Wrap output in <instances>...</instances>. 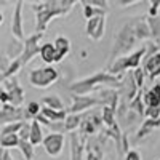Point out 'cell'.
I'll return each mask as SVG.
<instances>
[{"mask_svg": "<svg viewBox=\"0 0 160 160\" xmlns=\"http://www.w3.org/2000/svg\"><path fill=\"white\" fill-rule=\"evenodd\" d=\"M72 106L69 109H66V112L69 114H80L87 109H91L95 106H101L99 104V99L96 96H77V95H72Z\"/></svg>", "mask_w": 160, "mask_h": 160, "instance_id": "9", "label": "cell"}, {"mask_svg": "<svg viewBox=\"0 0 160 160\" xmlns=\"http://www.w3.org/2000/svg\"><path fill=\"white\" fill-rule=\"evenodd\" d=\"M144 115L148 118H152V120L160 118V106L158 108H146L144 109Z\"/></svg>", "mask_w": 160, "mask_h": 160, "instance_id": "38", "label": "cell"}, {"mask_svg": "<svg viewBox=\"0 0 160 160\" xmlns=\"http://www.w3.org/2000/svg\"><path fill=\"white\" fill-rule=\"evenodd\" d=\"M42 106H43V108H48V109H53V111H66L64 102L61 101V98H59L58 95H48V96H43V99H42Z\"/></svg>", "mask_w": 160, "mask_h": 160, "instance_id": "22", "label": "cell"}, {"mask_svg": "<svg viewBox=\"0 0 160 160\" xmlns=\"http://www.w3.org/2000/svg\"><path fill=\"white\" fill-rule=\"evenodd\" d=\"M131 75H133V80H135L138 90H142V87H144V77H146L144 72H142V69H141V68L133 69V71H131Z\"/></svg>", "mask_w": 160, "mask_h": 160, "instance_id": "36", "label": "cell"}, {"mask_svg": "<svg viewBox=\"0 0 160 160\" xmlns=\"http://www.w3.org/2000/svg\"><path fill=\"white\" fill-rule=\"evenodd\" d=\"M19 138L18 135H0V148L3 151H8L11 148H18Z\"/></svg>", "mask_w": 160, "mask_h": 160, "instance_id": "31", "label": "cell"}, {"mask_svg": "<svg viewBox=\"0 0 160 160\" xmlns=\"http://www.w3.org/2000/svg\"><path fill=\"white\" fill-rule=\"evenodd\" d=\"M42 37H43V34H32L28 38H24V42H22V53H21V56L18 58L22 68L26 64H29L38 55V51H40V40H42Z\"/></svg>", "mask_w": 160, "mask_h": 160, "instance_id": "6", "label": "cell"}, {"mask_svg": "<svg viewBox=\"0 0 160 160\" xmlns=\"http://www.w3.org/2000/svg\"><path fill=\"white\" fill-rule=\"evenodd\" d=\"M80 122H82V115L80 114H68L66 118L62 120V125H64V133H72L78 128Z\"/></svg>", "mask_w": 160, "mask_h": 160, "instance_id": "23", "label": "cell"}, {"mask_svg": "<svg viewBox=\"0 0 160 160\" xmlns=\"http://www.w3.org/2000/svg\"><path fill=\"white\" fill-rule=\"evenodd\" d=\"M146 22H148V28L151 32V38L158 42L160 40V16H155V18L146 16Z\"/></svg>", "mask_w": 160, "mask_h": 160, "instance_id": "28", "label": "cell"}, {"mask_svg": "<svg viewBox=\"0 0 160 160\" xmlns=\"http://www.w3.org/2000/svg\"><path fill=\"white\" fill-rule=\"evenodd\" d=\"M78 130H80V136H93L99 133L102 130V120H101V115L96 114V112H91L90 115L87 117H82V122L78 125Z\"/></svg>", "mask_w": 160, "mask_h": 160, "instance_id": "8", "label": "cell"}, {"mask_svg": "<svg viewBox=\"0 0 160 160\" xmlns=\"http://www.w3.org/2000/svg\"><path fill=\"white\" fill-rule=\"evenodd\" d=\"M102 149L99 142H85V155H83V160H102Z\"/></svg>", "mask_w": 160, "mask_h": 160, "instance_id": "20", "label": "cell"}, {"mask_svg": "<svg viewBox=\"0 0 160 160\" xmlns=\"http://www.w3.org/2000/svg\"><path fill=\"white\" fill-rule=\"evenodd\" d=\"M115 111H112L111 108H101V120H102V125L106 127V128H109V127H112V125H115L117 123V120H115Z\"/></svg>", "mask_w": 160, "mask_h": 160, "instance_id": "30", "label": "cell"}, {"mask_svg": "<svg viewBox=\"0 0 160 160\" xmlns=\"http://www.w3.org/2000/svg\"><path fill=\"white\" fill-rule=\"evenodd\" d=\"M104 29H106V16H96V18H91L87 21V26H85V31H87V35L98 42L104 37Z\"/></svg>", "mask_w": 160, "mask_h": 160, "instance_id": "14", "label": "cell"}, {"mask_svg": "<svg viewBox=\"0 0 160 160\" xmlns=\"http://www.w3.org/2000/svg\"><path fill=\"white\" fill-rule=\"evenodd\" d=\"M5 93L8 96V104L15 106V108H21L24 102V90L19 85V80L16 77H11L8 80H5Z\"/></svg>", "mask_w": 160, "mask_h": 160, "instance_id": "7", "label": "cell"}, {"mask_svg": "<svg viewBox=\"0 0 160 160\" xmlns=\"http://www.w3.org/2000/svg\"><path fill=\"white\" fill-rule=\"evenodd\" d=\"M38 55H40V58H42L48 66H51L53 62H55V47H53V43H43V45H40Z\"/></svg>", "mask_w": 160, "mask_h": 160, "instance_id": "29", "label": "cell"}, {"mask_svg": "<svg viewBox=\"0 0 160 160\" xmlns=\"http://www.w3.org/2000/svg\"><path fill=\"white\" fill-rule=\"evenodd\" d=\"M125 160H142V155L139 151L136 149H130L127 154H125Z\"/></svg>", "mask_w": 160, "mask_h": 160, "instance_id": "40", "label": "cell"}, {"mask_svg": "<svg viewBox=\"0 0 160 160\" xmlns=\"http://www.w3.org/2000/svg\"><path fill=\"white\" fill-rule=\"evenodd\" d=\"M144 55H146V47L142 45L141 48L128 53V55H125L122 58H117L114 62H111L108 68V72L111 75H120L125 71L138 69V68H141V61H142Z\"/></svg>", "mask_w": 160, "mask_h": 160, "instance_id": "4", "label": "cell"}, {"mask_svg": "<svg viewBox=\"0 0 160 160\" xmlns=\"http://www.w3.org/2000/svg\"><path fill=\"white\" fill-rule=\"evenodd\" d=\"M2 160H13V157H11V154H10L8 151H3V155H2Z\"/></svg>", "mask_w": 160, "mask_h": 160, "instance_id": "46", "label": "cell"}, {"mask_svg": "<svg viewBox=\"0 0 160 160\" xmlns=\"http://www.w3.org/2000/svg\"><path fill=\"white\" fill-rule=\"evenodd\" d=\"M99 99V104H101V108H111L112 111H118V91L114 90V88H101L99 90V95L96 96Z\"/></svg>", "mask_w": 160, "mask_h": 160, "instance_id": "17", "label": "cell"}, {"mask_svg": "<svg viewBox=\"0 0 160 160\" xmlns=\"http://www.w3.org/2000/svg\"><path fill=\"white\" fill-rule=\"evenodd\" d=\"M43 149L50 157H58L62 152L64 148V135H58V133H50L42 141Z\"/></svg>", "mask_w": 160, "mask_h": 160, "instance_id": "12", "label": "cell"}, {"mask_svg": "<svg viewBox=\"0 0 160 160\" xmlns=\"http://www.w3.org/2000/svg\"><path fill=\"white\" fill-rule=\"evenodd\" d=\"M2 151H3V149H2V148H0V152H2Z\"/></svg>", "mask_w": 160, "mask_h": 160, "instance_id": "49", "label": "cell"}, {"mask_svg": "<svg viewBox=\"0 0 160 160\" xmlns=\"http://www.w3.org/2000/svg\"><path fill=\"white\" fill-rule=\"evenodd\" d=\"M40 109H42V104H38L37 101H31L24 109V118H35L40 114Z\"/></svg>", "mask_w": 160, "mask_h": 160, "instance_id": "32", "label": "cell"}, {"mask_svg": "<svg viewBox=\"0 0 160 160\" xmlns=\"http://www.w3.org/2000/svg\"><path fill=\"white\" fill-rule=\"evenodd\" d=\"M88 3L93 5V7H96V8H101V10H106L109 5L108 0H88Z\"/></svg>", "mask_w": 160, "mask_h": 160, "instance_id": "42", "label": "cell"}, {"mask_svg": "<svg viewBox=\"0 0 160 160\" xmlns=\"http://www.w3.org/2000/svg\"><path fill=\"white\" fill-rule=\"evenodd\" d=\"M138 43H141V42H139L138 34L135 31V18H131L114 35V45L111 50V56H109L111 62H114L117 58H122V56L128 55Z\"/></svg>", "mask_w": 160, "mask_h": 160, "instance_id": "3", "label": "cell"}, {"mask_svg": "<svg viewBox=\"0 0 160 160\" xmlns=\"http://www.w3.org/2000/svg\"><path fill=\"white\" fill-rule=\"evenodd\" d=\"M158 128H160V118H157V120H152V118H146V120H142L139 130L136 131L135 141H139V139L148 138L149 135H152V133H154L155 130H158Z\"/></svg>", "mask_w": 160, "mask_h": 160, "instance_id": "19", "label": "cell"}, {"mask_svg": "<svg viewBox=\"0 0 160 160\" xmlns=\"http://www.w3.org/2000/svg\"><path fill=\"white\" fill-rule=\"evenodd\" d=\"M22 125H24V122H15V123H8V125H3V128H2V133H0V135H18Z\"/></svg>", "mask_w": 160, "mask_h": 160, "instance_id": "35", "label": "cell"}, {"mask_svg": "<svg viewBox=\"0 0 160 160\" xmlns=\"http://www.w3.org/2000/svg\"><path fill=\"white\" fill-rule=\"evenodd\" d=\"M18 149L22 154L24 160H32L34 158V146H31L29 141H19L18 142Z\"/></svg>", "mask_w": 160, "mask_h": 160, "instance_id": "33", "label": "cell"}, {"mask_svg": "<svg viewBox=\"0 0 160 160\" xmlns=\"http://www.w3.org/2000/svg\"><path fill=\"white\" fill-rule=\"evenodd\" d=\"M68 135H69V144H71V160H83L87 139L83 136L77 135V131L68 133Z\"/></svg>", "mask_w": 160, "mask_h": 160, "instance_id": "16", "label": "cell"}, {"mask_svg": "<svg viewBox=\"0 0 160 160\" xmlns=\"http://www.w3.org/2000/svg\"><path fill=\"white\" fill-rule=\"evenodd\" d=\"M158 16H160V13H158Z\"/></svg>", "mask_w": 160, "mask_h": 160, "instance_id": "50", "label": "cell"}, {"mask_svg": "<svg viewBox=\"0 0 160 160\" xmlns=\"http://www.w3.org/2000/svg\"><path fill=\"white\" fill-rule=\"evenodd\" d=\"M59 78V72L53 66H45V68H37L31 71L29 74V83L34 88H48Z\"/></svg>", "mask_w": 160, "mask_h": 160, "instance_id": "5", "label": "cell"}, {"mask_svg": "<svg viewBox=\"0 0 160 160\" xmlns=\"http://www.w3.org/2000/svg\"><path fill=\"white\" fill-rule=\"evenodd\" d=\"M142 72L144 75H148L149 80H154L160 77V53H154L151 56H144L142 58Z\"/></svg>", "mask_w": 160, "mask_h": 160, "instance_id": "13", "label": "cell"}, {"mask_svg": "<svg viewBox=\"0 0 160 160\" xmlns=\"http://www.w3.org/2000/svg\"><path fill=\"white\" fill-rule=\"evenodd\" d=\"M43 141V131H42V125L35 120H31V131H29V142L31 146H38Z\"/></svg>", "mask_w": 160, "mask_h": 160, "instance_id": "21", "label": "cell"}, {"mask_svg": "<svg viewBox=\"0 0 160 160\" xmlns=\"http://www.w3.org/2000/svg\"><path fill=\"white\" fill-rule=\"evenodd\" d=\"M29 131H31V123L26 122V123L21 127L19 133H18V138H19V141H29Z\"/></svg>", "mask_w": 160, "mask_h": 160, "instance_id": "37", "label": "cell"}, {"mask_svg": "<svg viewBox=\"0 0 160 160\" xmlns=\"http://www.w3.org/2000/svg\"><path fill=\"white\" fill-rule=\"evenodd\" d=\"M53 47H55V62H61L71 51V40L64 35H59L53 42Z\"/></svg>", "mask_w": 160, "mask_h": 160, "instance_id": "18", "label": "cell"}, {"mask_svg": "<svg viewBox=\"0 0 160 160\" xmlns=\"http://www.w3.org/2000/svg\"><path fill=\"white\" fill-rule=\"evenodd\" d=\"M77 5L75 0H45V2H34L32 10L35 13V34H43L50 21L58 16H64Z\"/></svg>", "mask_w": 160, "mask_h": 160, "instance_id": "1", "label": "cell"}, {"mask_svg": "<svg viewBox=\"0 0 160 160\" xmlns=\"http://www.w3.org/2000/svg\"><path fill=\"white\" fill-rule=\"evenodd\" d=\"M22 5L24 2H15V11L11 16V34L16 40L24 42V24H22Z\"/></svg>", "mask_w": 160, "mask_h": 160, "instance_id": "10", "label": "cell"}, {"mask_svg": "<svg viewBox=\"0 0 160 160\" xmlns=\"http://www.w3.org/2000/svg\"><path fill=\"white\" fill-rule=\"evenodd\" d=\"M21 53H22V42H19V40H16V38H13L11 42L8 43V47H7L5 56L10 61H13V59H18L21 56Z\"/></svg>", "mask_w": 160, "mask_h": 160, "instance_id": "24", "label": "cell"}, {"mask_svg": "<svg viewBox=\"0 0 160 160\" xmlns=\"http://www.w3.org/2000/svg\"><path fill=\"white\" fill-rule=\"evenodd\" d=\"M120 82H122V75H111L108 71H101V72H96L87 78L72 82L69 85V91L77 96H87L91 91L102 88V87L117 90L120 87Z\"/></svg>", "mask_w": 160, "mask_h": 160, "instance_id": "2", "label": "cell"}, {"mask_svg": "<svg viewBox=\"0 0 160 160\" xmlns=\"http://www.w3.org/2000/svg\"><path fill=\"white\" fill-rule=\"evenodd\" d=\"M157 43V48H158V53H160V40H158V42H155Z\"/></svg>", "mask_w": 160, "mask_h": 160, "instance_id": "48", "label": "cell"}, {"mask_svg": "<svg viewBox=\"0 0 160 160\" xmlns=\"http://www.w3.org/2000/svg\"><path fill=\"white\" fill-rule=\"evenodd\" d=\"M149 16L151 18H155L158 16V13H160V0H154V2H149Z\"/></svg>", "mask_w": 160, "mask_h": 160, "instance_id": "39", "label": "cell"}, {"mask_svg": "<svg viewBox=\"0 0 160 160\" xmlns=\"http://www.w3.org/2000/svg\"><path fill=\"white\" fill-rule=\"evenodd\" d=\"M128 109L131 111V112H135L138 117H144V109H146V106H144V102H142V93H141V90L138 91V95L133 98L130 102H128Z\"/></svg>", "mask_w": 160, "mask_h": 160, "instance_id": "25", "label": "cell"}, {"mask_svg": "<svg viewBox=\"0 0 160 160\" xmlns=\"http://www.w3.org/2000/svg\"><path fill=\"white\" fill-rule=\"evenodd\" d=\"M151 91H152L154 95H155V96H157V98L160 99V83H155V85H154V87L151 88Z\"/></svg>", "mask_w": 160, "mask_h": 160, "instance_id": "45", "label": "cell"}, {"mask_svg": "<svg viewBox=\"0 0 160 160\" xmlns=\"http://www.w3.org/2000/svg\"><path fill=\"white\" fill-rule=\"evenodd\" d=\"M10 59L5 56V55H0V77H2V74H5V71L8 69V66H10Z\"/></svg>", "mask_w": 160, "mask_h": 160, "instance_id": "41", "label": "cell"}, {"mask_svg": "<svg viewBox=\"0 0 160 160\" xmlns=\"http://www.w3.org/2000/svg\"><path fill=\"white\" fill-rule=\"evenodd\" d=\"M24 109L22 108H15L11 104H2L0 108V123L8 125L15 122H24Z\"/></svg>", "mask_w": 160, "mask_h": 160, "instance_id": "11", "label": "cell"}, {"mask_svg": "<svg viewBox=\"0 0 160 160\" xmlns=\"http://www.w3.org/2000/svg\"><path fill=\"white\" fill-rule=\"evenodd\" d=\"M118 95L123 96L125 101H131L133 98H135L138 95V87L135 83V80H133V75H131V71H128V74L125 77H122V82H120V87H118Z\"/></svg>", "mask_w": 160, "mask_h": 160, "instance_id": "15", "label": "cell"}, {"mask_svg": "<svg viewBox=\"0 0 160 160\" xmlns=\"http://www.w3.org/2000/svg\"><path fill=\"white\" fill-rule=\"evenodd\" d=\"M40 115H43L48 122H62L68 115L66 111H53V109H48V108H43L40 109Z\"/></svg>", "mask_w": 160, "mask_h": 160, "instance_id": "26", "label": "cell"}, {"mask_svg": "<svg viewBox=\"0 0 160 160\" xmlns=\"http://www.w3.org/2000/svg\"><path fill=\"white\" fill-rule=\"evenodd\" d=\"M142 102H144L146 108H158V106H160V99L154 95L151 90L142 93Z\"/></svg>", "mask_w": 160, "mask_h": 160, "instance_id": "34", "label": "cell"}, {"mask_svg": "<svg viewBox=\"0 0 160 160\" xmlns=\"http://www.w3.org/2000/svg\"><path fill=\"white\" fill-rule=\"evenodd\" d=\"M83 5V16L85 19H91V18H96V16H106V10H101V8H96L88 3V0H82L80 2Z\"/></svg>", "mask_w": 160, "mask_h": 160, "instance_id": "27", "label": "cell"}, {"mask_svg": "<svg viewBox=\"0 0 160 160\" xmlns=\"http://www.w3.org/2000/svg\"><path fill=\"white\" fill-rule=\"evenodd\" d=\"M2 24H3V13L0 11V26H2Z\"/></svg>", "mask_w": 160, "mask_h": 160, "instance_id": "47", "label": "cell"}, {"mask_svg": "<svg viewBox=\"0 0 160 160\" xmlns=\"http://www.w3.org/2000/svg\"><path fill=\"white\" fill-rule=\"evenodd\" d=\"M117 3L122 5V7H125V5H136V3H139V0H118Z\"/></svg>", "mask_w": 160, "mask_h": 160, "instance_id": "43", "label": "cell"}, {"mask_svg": "<svg viewBox=\"0 0 160 160\" xmlns=\"http://www.w3.org/2000/svg\"><path fill=\"white\" fill-rule=\"evenodd\" d=\"M0 102L2 104H8V96H7V93H5V90L0 87Z\"/></svg>", "mask_w": 160, "mask_h": 160, "instance_id": "44", "label": "cell"}]
</instances>
